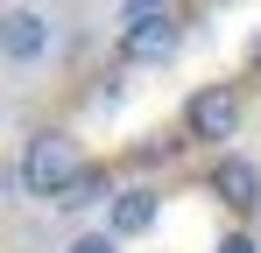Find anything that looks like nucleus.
Returning <instances> with one entry per match:
<instances>
[{
    "instance_id": "nucleus-1",
    "label": "nucleus",
    "mask_w": 261,
    "mask_h": 253,
    "mask_svg": "<svg viewBox=\"0 0 261 253\" xmlns=\"http://www.w3.org/2000/svg\"><path fill=\"white\" fill-rule=\"evenodd\" d=\"M85 169H92V155H85V141H78L71 126H36V134L21 141V155H14L21 197H36V204H57Z\"/></svg>"
},
{
    "instance_id": "nucleus-2",
    "label": "nucleus",
    "mask_w": 261,
    "mask_h": 253,
    "mask_svg": "<svg viewBox=\"0 0 261 253\" xmlns=\"http://www.w3.org/2000/svg\"><path fill=\"white\" fill-rule=\"evenodd\" d=\"M240 84L233 78H212V84H198L191 99H184V113H176V134L191 141V148H219V141H233L240 134Z\"/></svg>"
},
{
    "instance_id": "nucleus-3",
    "label": "nucleus",
    "mask_w": 261,
    "mask_h": 253,
    "mask_svg": "<svg viewBox=\"0 0 261 253\" xmlns=\"http://www.w3.org/2000/svg\"><path fill=\"white\" fill-rule=\"evenodd\" d=\"M176 49H184V14L176 7L134 14V21H120V36H113V56L127 71H163V64H176Z\"/></svg>"
},
{
    "instance_id": "nucleus-4",
    "label": "nucleus",
    "mask_w": 261,
    "mask_h": 253,
    "mask_svg": "<svg viewBox=\"0 0 261 253\" xmlns=\"http://www.w3.org/2000/svg\"><path fill=\"white\" fill-rule=\"evenodd\" d=\"M205 190H212L233 218H254V211H261V162L240 155V148H219L212 169H205Z\"/></svg>"
},
{
    "instance_id": "nucleus-5",
    "label": "nucleus",
    "mask_w": 261,
    "mask_h": 253,
    "mask_svg": "<svg viewBox=\"0 0 261 253\" xmlns=\"http://www.w3.org/2000/svg\"><path fill=\"white\" fill-rule=\"evenodd\" d=\"M49 42H57V21H49L43 7H21V0L0 7V56H7V64H21V71L43 64Z\"/></svg>"
},
{
    "instance_id": "nucleus-6",
    "label": "nucleus",
    "mask_w": 261,
    "mask_h": 253,
    "mask_svg": "<svg viewBox=\"0 0 261 253\" xmlns=\"http://www.w3.org/2000/svg\"><path fill=\"white\" fill-rule=\"evenodd\" d=\"M155 218H163V190L155 183H120L113 204H106V232L127 246V239H148L155 232Z\"/></svg>"
},
{
    "instance_id": "nucleus-7",
    "label": "nucleus",
    "mask_w": 261,
    "mask_h": 253,
    "mask_svg": "<svg viewBox=\"0 0 261 253\" xmlns=\"http://www.w3.org/2000/svg\"><path fill=\"white\" fill-rule=\"evenodd\" d=\"M113 190H120V183H113V169L92 162V169H85V176H78V183H71L49 211H92V204H113Z\"/></svg>"
},
{
    "instance_id": "nucleus-8",
    "label": "nucleus",
    "mask_w": 261,
    "mask_h": 253,
    "mask_svg": "<svg viewBox=\"0 0 261 253\" xmlns=\"http://www.w3.org/2000/svg\"><path fill=\"white\" fill-rule=\"evenodd\" d=\"M64 253H120V239H113V232L99 225V232H78V239H71Z\"/></svg>"
},
{
    "instance_id": "nucleus-9",
    "label": "nucleus",
    "mask_w": 261,
    "mask_h": 253,
    "mask_svg": "<svg viewBox=\"0 0 261 253\" xmlns=\"http://www.w3.org/2000/svg\"><path fill=\"white\" fill-rule=\"evenodd\" d=\"M212 253H261V239L247 232V225H233V232H219V246Z\"/></svg>"
},
{
    "instance_id": "nucleus-10",
    "label": "nucleus",
    "mask_w": 261,
    "mask_h": 253,
    "mask_svg": "<svg viewBox=\"0 0 261 253\" xmlns=\"http://www.w3.org/2000/svg\"><path fill=\"white\" fill-rule=\"evenodd\" d=\"M170 0H120V21H134V14H163Z\"/></svg>"
},
{
    "instance_id": "nucleus-11",
    "label": "nucleus",
    "mask_w": 261,
    "mask_h": 253,
    "mask_svg": "<svg viewBox=\"0 0 261 253\" xmlns=\"http://www.w3.org/2000/svg\"><path fill=\"white\" fill-rule=\"evenodd\" d=\"M247 71H261V36H254V42H247Z\"/></svg>"
},
{
    "instance_id": "nucleus-12",
    "label": "nucleus",
    "mask_w": 261,
    "mask_h": 253,
    "mask_svg": "<svg viewBox=\"0 0 261 253\" xmlns=\"http://www.w3.org/2000/svg\"><path fill=\"white\" fill-rule=\"evenodd\" d=\"M212 7H226V0H212Z\"/></svg>"
}]
</instances>
